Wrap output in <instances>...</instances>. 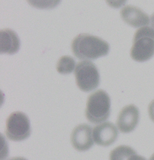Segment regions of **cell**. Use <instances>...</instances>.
Returning a JSON list of instances; mask_svg holds the SVG:
<instances>
[{
    "mask_svg": "<svg viewBox=\"0 0 154 160\" xmlns=\"http://www.w3.org/2000/svg\"><path fill=\"white\" fill-rule=\"evenodd\" d=\"M136 154V151L128 146H119L113 149L109 155V160H129Z\"/></svg>",
    "mask_w": 154,
    "mask_h": 160,
    "instance_id": "8fae6325",
    "label": "cell"
},
{
    "mask_svg": "<svg viewBox=\"0 0 154 160\" xmlns=\"http://www.w3.org/2000/svg\"><path fill=\"white\" fill-rule=\"evenodd\" d=\"M27 160L23 157H15V158H11L9 160Z\"/></svg>",
    "mask_w": 154,
    "mask_h": 160,
    "instance_id": "e0dca14e",
    "label": "cell"
},
{
    "mask_svg": "<svg viewBox=\"0 0 154 160\" xmlns=\"http://www.w3.org/2000/svg\"><path fill=\"white\" fill-rule=\"evenodd\" d=\"M6 135L14 141H21L27 139L31 134L30 121L24 112L16 111L11 114L6 122Z\"/></svg>",
    "mask_w": 154,
    "mask_h": 160,
    "instance_id": "5b68a950",
    "label": "cell"
},
{
    "mask_svg": "<svg viewBox=\"0 0 154 160\" xmlns=\"http://www.w3.org/2000/svg\"><path fill=\"white\" fill-rule=\"evenodd\" d=\"M76 67L75 60L70 56H64L60 58L56 64V70L61 74H70Z\"/></svg>",
    "mask_w": 154,
    "mask_h": 160,
    "instance_id": "7c38bea8",
    "label": "cell"
},
{
    "mask_svg": "<svg viewBox=\"0 0 154 160\" xmlns=\"http://www.w3.org/2000/svg\"><path fill=\"white\" fill-rule=\"evenodd\" d=\"M31 6L40 9H50L59 4L61 0H27Z\"/></svg>",
    "mask_w": 154,
    "mask_h": 160,
    "instance_id": "4fadbf2b",
    "label": "cell"
},
{
    "mask_svg": "<svg viewBox=\"0 0 154 160\" xmlns=\"http://www.w3.org/2000/svg\"><path fill=\"white\" fill-rule=\"evenodd\" d=\"M76 84L84 92H90L97 88L100 77L97 66L91 61L79 62L75 68Z\"/></svg>",
    "mask_w": 154,
    "mask_h": 160,
    "instance_id": "277c9868",
    "label": "cell"
},
{
    "mask_svg": "<svg viewBox=\"0 0 154 160\" xmlns=\"http://www.w3.org/2000/svg\"><path fill=\"white\" fill-rule=\"evenodd\" d=\"M154 160V153L151 157V158H150V160Z\"/></svg>",
    "mask_w": 154,
    "mask_h": 160,
    "instance_id": "d6986e66",
    "label": "cell"
},
{
    "mask_svg": "<svg viewBox=\"0 0 154 160\" xmlns=\"http://www.w3.org/2000/svg\"><path fill=\"white\" fill-rule=\"evenodd\" d=\"M71 142L76 150L84 152L93 146L92 129L88 124L82 123L76 126L71 135Z\"/></svg>",
    "mask_w": 154,
    "mask_h": 160,
    "instance_id": "52a82bcc",
    "label": "cell"
},
{
    "mask_svg": "<svg viewBox=\"0 0 154 160\" xmlns=\"http://www.w3.org/2000/svg\"><path fill=\"white\" fill-rule=\"evenodd\" d=\"M129 160H147L145 158H144L143 157L140 156V155H138L136 154H135V155L132 156L130 159Z\"/></svg>",
    "mask_w": 154,
    "mask_h": 160,
    "instance_id": "2e32d148",
    "label": "cell"
},
{
    "mask_svg": "<svg viewBox=\"0 0 154 160\" xmlns=\"http://www.w3.org/2000/svg\"><path fill=\"white\" fill-rule=\"evenodd\" d=\"M154 55V29L151 27L138 29L133 37L130 51L131 58L136 62H146Z\"/></svg>",
    "mask_w": 154,
    "mask_h": 160,
    "instance_id": "3957f363",
    "label": "cell"
},
{
    "mask_svg": "<svg viewBox=\"0 0 154 160\" xmlns=\"http://www.w3.org/2000/svg\"><path fill=\"white\" fill-rule=\"evenodd\" d=\"M71 50L79 59L93 60L107 55L109 52V45L97 36L81 34L72 40Z\"/></svg>",
    "mask_w": 154,
    "mask_h": 160,
    "instance_id": "6da1fadb",
    "label": "cell"
},
{
    "mask_svg": "<svg viewBox=\"0 0 154 160\" xmlns=\"http://www.w3.org/2000/svg\"><path fill=\"white\" fill-rule=\"evenodd\" d=\"M120 16L126 24L133 28L146 27L150 23L149 15L136 6L124 7L120 11Z\"/></svg>",
    "mask_w": 154,
    "mask_h": 160,
    "instance_id": "9c48e42d",
    "label": "cell"
},
{
    "mask_svg": "<svg viewBox=\"0 0 154 160\" xmlns=\"http://www.w3.org/2000/svg\"><path fill=\"white\" fill-rule=\"evenodd\" d=\"M86 119L92 123L107 120L111 113V99L108 93L101 89L91 93L87 101Z\"/></svg>",
    "mask_w": 154,
    "mask_h": 160,
    "instance_id": "7a4b0ae2",
    "label": "cell"
},
{
    "mask_svg": "<svg viewBox=\"0 0 154 160\" xmlns=\"http://www.w3.org/2000/svg\"><path fill=\"white\" fill-rule=\"evenodd\" d=\"M140 120V111L135 105H128L120 111L117 119V126L119 130L124 133L133 132L137 127Z\"/></svg>",
    "mask_w": 154,
    "mask_h": 160,
    "instance_id": "8992f818",
    "label": "cell"
},
{
    "mask_svg": "<svg viewBox=\"0 0 154 160\" xmlns=\"http://www.w3.org/2000/svg\"><path fill=\"white\" fill-rule=\"evenodd\" d=\"M20 42L17 34L9 29H2L0 31V52L1 53H17L20 48Z\"/></svg>",
    "mask_w": 154,
    "mask_h": 160,
    "instance_id": "30bf717a",
    "label": "cell"
},
{
    "mask_svg": "<svg viewBox=\"0 0 154 160\" xmlns=\"http://www.w3.org/2000/svg\"><path fill=\"white\" fill-rule=\"evenodd\" d=\"M119 132L117 127L110 122H103L93 129V139L99 146L108 147L113 144L117 138Z\"/></svg>",
    "mask_w": 154,
    "mask_h": 160,
    "instance_id": "ba28073f",
    "label": "cell"
},
{
    "mask_svg": "<svg viewBox=\"0 0 154 160\" xmlns=\"http://www.w3.org/2000/svg\"><path fill=\"white\" fill-rule=\"evenodd\" d=\"M148 112L150 119L154 122V100H153L149 105Z\"/></svg>",
    "mask_w": 154,
    "mask_h": 160,
    "instance_id": "9a60e30c",
    "label": "cell"
},
{
    "mask_svg": "<svg viewBox=\"0 0 154 160\" xmlns=\"http://www.w3.org/2000/svg\"><path fill=\"white\" fill-rule=\"evenodd\" d=\"M127 0H106L108 4L113 8H120L126 3Z\"/></svg>",
    "mask_w": 154,
    "mask_h": 160,
    "instance_id": "5bb4252c",
    "label": "cell"
},
{
    "mask_svg": "<svg viewBox=\"0 0 154 160\" xmlns=\"http://www.w3.org/2000/svg\"><path fill=\"white\" fill-rule=\"evenodd\" d=\"M151 25L154 29V13L151 16Z\"/></svg>",
    "mask_w": 154,
    "mask_h": 160,
    "instance_id": "ac0fdd59",
    "label": "cell"
}]
</instances>
